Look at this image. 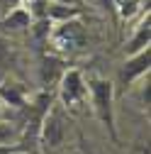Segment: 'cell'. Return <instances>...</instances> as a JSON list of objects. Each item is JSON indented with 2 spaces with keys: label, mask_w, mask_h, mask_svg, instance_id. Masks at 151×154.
Wrapping results in <instances>:
<instances>
[{
  "label": "cell",
  "mask_w": 151,
  "mask_h": 154,
  "mask_svg": "<svg viewBox=\"0 0 151 154\" xmlns=\"http://www.w3.org/2000/svg\"><path fill=\"white\" fill-rule=\"evenodd\" d=\"M64 73V61H61V56H56V54H42V61H39V79H42V86L49 88L51 83L59 81V76Z\"/></svg>",
  "instance_id": "7"
},
{
  "label": "cell",
  "mask_w": 151,
  "mask_h": 154,
  "mask_svg": "<svg viewBox=\"0 0 151 154\" xmlns=\"http://www.w3.org/2000/svg\"><path fill=\"white\" fill-rule=\"evenodd\" d=\"M149 64H151V49L149 47L141 49V51H137V54H129L127 61L120 69V83L129 88L137 79H141V76L149 73Z\"/></svg>",
  "instance_id": "5"
},
{
  "label": "cell",
  "mask_w": 151,
  "mask_h": 154,
  "mask_svg": "<svg viewBox=\"0 0 151 154\" xmlns=\"http://www.w3.org/2000/svg\"><path fill=\"white\" fill-rule=\"evenodd\" d=\"M85 83H88L93 110H95L98 120L107 130L110 140L112 142H120L117 127H115V86H112V81L110 79H102V76H90Z\"/></svg>",
  "instance_id": "1"
},
{
  "label": "cell",
  "mask_w": 151,
  "mask_h": 154,
  "mask_svg": "<svg viewBox=\"0 0 151 154\" xmlns=\"http://www.w3.org/2000/svg\"><path fill=\"white\" fill-rule=\"evenodd\" d=\"M112 3H115V10H117L122 22L132 20V17L139 12V8H141V0H112Z\"/></svg>",
  "instance_id": "13"
},
{
  "label": "cell",
  "mask_w": 151,
  "mask_h": 154,
  "mask_svg": "<svg viewBox=\"0 0 151 154\" xmlns=\"http://www.w3.org/2000/svg\"><path fill=\"white\" fill-rule=\"evenodd\" d=\"M17 149H27V147H22V144H0V154H12Z\"/></svg>",
  "instance_id": "14"
},
{
  "label": "cell",
  "mask_w": 151,
  "mask_h": 154,
  "mask_svg": "<svg viewBox=\"0 0 151 154\" xmlns=\"http://www.w3.org/2000/svg\"><path fill=\"white\" fill-rule=\"evenodd\" d=\"M0 100H3L7 108L12 105L15 110L27 108V105H25V93H22V86H0Z\"/></svg>",
  "instance_id": "11"
},
{
  "label": "cell",
  "mask_w": 151,
  "mask_h": 154,
  "mask_svg": "<svg viewBox=\"0 0 151 154\" xmlns=\"http://www.w3.org/2000/svg\"><path fill=\"white\" fill-rule=\"evenodd\" d=\"M66 132H68V120H66V110L61 103L51 100V105L46 108L42 125H39V134L37 140L44 149H59L66 140Z\"/></svg>",
  "instance_id": "3"
},
{
  "label": "cell",
  "mask_w": 151,
  "mask_h": 154,
  "mask_svg": "<svg viewBox=\"0 0 151 154\" xmlns=\"http://www.w3.org/2000/svg\"><path fill=\"white\" fill-rule=\"evenodd\" d=\"M149 39H151V27H149V12H146V17L137 25L134 34H132L129 42L124 44V54L129 56V54H137V51L146 49V47H149Z\"/></svg>",
  "instance_id": "8"
},
{
  "label": "cell",
  "mask_w": 151,
  "mask_h": 154,
  "mask_svg": "<svg viewBox=\"0 0 151 154\" xmlns=\"http://www.w3.org/2000/svg\"><path fill=\"white\" fill-rule=\"evenodd\" d=\"M83 44H85V29H83V25L78 22V17L51 22V32H49L46 47H49L56 56H68V54H73V51H78Z\"/></svg>",
  "instance_id": "2"
},
{
  "label": "cell",
  "mask_w": 151,
  "mask_h": 154,
  "mask_svg": "<svg viewBox=\"0 0 151 154\" xmlns=\"http://www.w3.org/2000/svg\"><path fill=\"white\" fill-rule=\"evenodd\" d=\"M83 10L78 5H66V3H54L49 0L46 3V17L51 22H59V20H71V17H81Z\"/></svg>",
  "instance_id": "10"
},
{
  "label": "cell",
  "mask_w": 151,
  "mask_h": 154,
  "mask_svg": "<svg viewBox=\"0 0 151 154\" xmlns=\"http://www.w3.org/2000/svg\"><path fill=\"white\" fill-rule=\"evenodd\" d=\"M54 3H66V5H78V0H54Z\"/></svg>",
  "instance_id": "16"
},
{
  "label": "cell",
  "mask_w": 151,
  "mask_h": 154,
  "mask_svg": "<svg viewBox=\"0 0 151 154\" xmlns=\"http://www.w3.org/2000/svg\"><path fill=\"white\" fill-rule=\"evenodd\" d=\"M29 39L37 49H46V42H49V32H51V20L49 17H37V20H32L29 25Z\"/></svg>",
  "instance_id": "9"
},
{
  "label": "cell",
  "mask_w": 151,
  "mask_h": 154,
  "mask_svg": "<svg viewBox=\"0 0 151 154\" xmlns=\"http://www.w3.org/2000/svg\"><path fill=\"white\" fill-rule=\"evenodd\" d=\"M29 25H32V15L27 12L25 5H15L0 20V29L3 32H25V29H29Z\"/></svg>",
  "instance_id": "6"
},
{
  "label": "cell",
  "mask_w": 151,
  "mask_h": 154,
  "mask_svg": "<svg viewBox=\"0 0 151 154\" xmlns=\"http://www.w3.org/2000/svg\"><path fill=\"white\" fill-rule=\"evenodd\" d=\"M12 154H32L29 149H17V152H12Z\"/></svg>",
  "instance_id": "17"
},
{
  "label": "cell",
  "mask_w": 151,
  "mask_h": 154,
  "mask_svg": "<svg viewBox=\"0 0 151 154\" xmlns=\"http://www.w3.org/2000/svg\"><path fill=\"white\" fill-rule=\"evenodd\" d=\"M81 154H95V152H90V149H88V147H85V142H83V140H81Z\"/></svg>",
  "instance_id": "15"
},
{
  "label": "cell",
  "mask_w": 151,
  "mask_h": 154,
  "mask_svg": "<svg viewBox=\"0 0 151 154\" xmlns=\"http://www.w3.org/2000/svg\"><path fill=\"white\" fill-rule=\"evenodd\" d=\"M5 108H7V105H5L3 100H0V118H3V112H5Z\"/></svg>",
  "instance_id": "18"
},
{
  "label": "cell",
  "mask_w": 151,
  "mask_h": 154,
  "mask_svg": "<svg viewBox=\"0 0 151 154\" xmlns=\"http://www.w3.org/2000/svg\"><path fill=\"white\" fill-rule=\"evenodd\" d=\"M20 137H22V127L20 125L12 122V120L0 118V144H20Z\"/></svg>",
  "instance_id": "12"
},
{
  "label": "cell",
  "mask_w": 151,
  "mask_h": 154,
  "mask_svg": "<svg viewBox=\"0 0 151 154\" xmlns=\"http://www.w3.org/2000/svg\"><path fill=\"white\" fill-rule=\"evenodd\" d=\"M88 95V83L85 76L78 69H64L59 76V103L64 108H76L85 100Z\"/></svg>",
  "instance_id": "4"
}]
</instances>
